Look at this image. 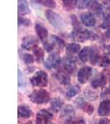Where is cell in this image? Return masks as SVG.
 <instances>
[{"label": "cell", "mask_w": 110, "mask_h": 124, "mask_svg": "<svg viewBox=\"0 0 110 124\" xmlns=\"http://www.w3.org/2000/svg\"><path fill=\"white\" fill-rule=\"evenodd\" d=\"M35 30L37 32V36L39 37V38L41 39V41H42V42L46 41V40L47 39L48 36V31L44 26H42L40 23H36L35 25Z\"/></svg>", "instance_id": "12"}, {"label": "cell", "mask_w": 110, "mask_h": 124, "mask_svg": "<svg viewBox=\"0 0 110 124\" xmlns=\"http://www.w3.org/2000/svg\"><path fill=\"white\" fill-rule=\"evenodd\" d=\"M90 1H80L79 2L78 5H79V8H89Z\"/></svg>", "instance_id": "36"}, {"label": "cell", "mask_w": 110, "mask_h": 124, "mask_svg": "<svg viewBox=\"0 0 110 124\" xmlns=\"http://www.w3.org/2000/svg\"><path fill=\"white\" fill-rule=\"evenodd\" d=\"M62 66L65 71H66L68 74H71L75 70L76 68V62L75 58L71 56H67L63 60Z\"/></svg>", "instance_id": "8"}, {"label": "cell", "mask_w": 110, "mask_h": 124, "mask_svg": "<svg viewBox=\"0 0 110 124\" xmlns=\"http://www.w3.org/2000/svg\"><path fill=\"white\" fill-rule=\"evenodd\" d=\"M46 17H47V19L48 20L49 23L55 28L61 29L65 26V23H64V20L61 17V16L52 10H47Z\"/></svg>", "instance_id": "2"}, {"label": "cell", "mask_w": 110, "mask_h": 124, "mask_svg": "<svg viewBox=\"0 0 110 124\" xmlns=\"http://www.w3.org/2000/svg\"><path fill=\"white\" fill-rule=\"evenodd\" d=\"M110 64V60L108 55H103V57L101 58L100 61V65L102 67H107L108 65H109Z\"/></svg>", "instance_id": "34"}, {"label": "cell", "mask_w": 110, "mask_h": 124, "mask_svg": "<svg viewBox=\"0 0 110 124\" xmlns=\"http://www.w3.org/2000/svg\"><path fill=\"white\" fill-rule=\"evenodd\" d=\"M75 115V112L74 110L73 107L71 105H66L62 109V112H61V117L66 118V121L74 118V116Z\"/></svg>", "instance_id": "14"}, {"label": "cell", "mask_w": 110, "mask_h": 124, "mask_svg": "<svg viewBox=\"0 0 110 124\" xmlns=\"http://www.w3.org/2000/svg\"><path fill=\"white\" fill-rule=\"evenodd\" d=\"M56 77L58 80L61 82V84H62L64 85H69L70 81H71V78L68 75V73L65 70H59L56 73Z\"/></svg>", "instance_id": "16"}, {"label": "cell", "mask_w": 110, "mask_h": 124, "mask_svg": "<svg viewBox=\"0 0 110 124\" xmlns=\"http://www.w3.org/2000/svg\"><path fill=\"white\" fill-rule=\"evenodd\" d=\"M37 3H41L46 7L51 8H55V6H56V3H55V1H51V0H47V1H37Z\"/></svg>", "instance_id": "31"}, {"label": "cell", "mask_w": 110, "mask_h": 124, "mask_svg": "<svg viewBox=\"0 0 110 124\" xmlns=\"http://www.w3.org/2000/svg\"><path fill=\"white\" fill-rule=\"evenodd\" d=\"M79 86H77V85L72 86V87L70 88V89H68V91L66 92L67 98L68 99H71V98L74 97V96H75L78 93H79Z\"/></svg>", "instance_id": "27"}, {"label": "cell", "mask_w": 110, "mask_h": 124, "mask_svg": "<svg viewBox=\"0 0 110 124\" xmlns=\"http://www.w3.org/2000/svg\"><path fill=\"white\" fill-rule=\"evenodd\" d=\"M106 36H107L108 38L110 39V29L109 30V31H107V32H106Z\"/></svg>", "instance_id": "39"}, {"label": "cell", "mask_w": 110, "mask_h": 124, "mask_svg": "<svg viewBox=\"0 0 110 124\" xmlns=\"http://www.w3.org/2000/svg\"><path fill=\"white\" fill-rule=\"evenodd\" d=\"M51 40H52V41H53V45L55 44V45H57V46L60 48H62L65 46V41H64L62 39L60 38V37H58L57 36H55V35L51 36Z\"/></svg>", "instance_id": "29"}, {"label": "cell", "mask_w": 110, "mask_h": 124, "mask_svg": "<svg viewBox=\"0 0 110 124\" xmlns=\"http://www.w3.org/2000/svg\"><path fill=\"white\" fill-rule=\"evenodd\" d=\"M99 115L101 117L110 115V101L109 100H103L100 103L99 106Z\"/></svg>", "instance_id": "11"}, {"label": "cell", "mask_w": 110, "mask_h": 124, "mask_svg": "<svg viewBox=\"0 0 110 124\" xmlns=\"http://www.w3.org/2000/svg\"><path fill=\"white\" fill-rule=\"evenodd\" d=\"M23 59L26 64H32L34 62L33 55H30V54H23Z\"/></svg>", "instance_id": "33"}, {"label": "cell", "mask_w": 110, "mask_h": 124, "mask_svg": "<svg viewBox=\"0 0 110 124\" xmlns=\"http://www.w3.org/2000/svg\"><path fill=\"white\" fill-rule=\"evenodd\" d=\"M105 84H106V77L103 74H100V75H97L91 82V85L94 88H95V89L96 88L103 87Z\"/></svg>", "instance_id": "15"}, {"label": "cell", "mask_w": 110, "mask_h": 124, "mask_svg": "<svg viewBox=\"0 0 110 124\" xmlns=\"http://www.w3.org/2000/svg\"><path fill=\"white\" fill-rule=\"evenodd\" d=\"M31 85L36 87H46L48 82V75L45 71H37L30 79Z\"/></svg>", "instance_id": "3"}, {"label": "cell", "mask_w": 110, "mask_h": 124, "mask_svg": "<svg viewBox=\"0 0 110 124\" xmlns=\"http://www.w3.org/2000/svg\"><path fill=\"white\" fill-rule=\"evenodd\" d=\"M99 124H110V122L108 119L106 118H103L101 120H99Z\"/></svg>", "instance_id": "38"}, {"label": "cell", "mask_w": 110, "mask_h": 124, "mask_svg": "<svg viewBox=\"0 0 110 124\" xmlns=\"http://www.w3.org/2000/svg\"><path fill=\"white\" fill-rule=\"evenodd\" d=\"M101 27L103 29L110 28V13H104L103 17V23L101 24Z\"/></svg>", "instance_id": "26"}, {"label": "cell", "mask_w": 110, "mask_h": 124, "mask_svg": "<svg viewBox=\"0 0 110 124\" xmlns=\"http://www.w3.org/2000/svg\"><path fill=\"white\" fill-rule=\"evenodd\" d=\"M109 10H110V8H109Z\"/></svg>", "instance_id": "43"}, {"label": "cell", "mask_w": 110, "mask_h": 124, "mask_svg": "<svg viewBox=\"0 0 110 124\" xmlns=\"http://www.w3.org/2000/svg\"><path fill=\"white\" fill-rule=\"evenodd\" d=\"M53 118L52 113L47 109H41L37 113V124H50Z\"/></svg>", "instance_id": "4"}, {"label": "cell", "mask_w": 110, "mask_h": 124, "mask_svg": "<svg viewBox=\"0 0 110 124\" xmlns=\"http://www.w3.org/2000/svg\"><path fill=\"white\" fill-rule=\"evenodd\" d=\"M29 99L37 104H43L50 100V93L45 89H38L29 94Z\"/></svg>", "instance_id": "1"}, {"label": "cell", "mask_w": 110, "mask_h": 124, "mask_svg": "<svg viewBox=\"0 0 110 124\" xmlns=\"http://www.w3.org/2000/svg\"><path fill=\"white\" fill-rule=\"evenodd\" d=\"M18 25L19 26H24V27H29L31 25V21L26 17H18Z\"/></svg>", "instance_id": "32"}, {"label": "cell", "mask_w": 110, "mask_h": 124, "mask_svg": "<svg viewBox=\"0 0 110 124\" xmlns=\"http://www.w3.org/2000/svg\"><path fill=\"white\" fill-rule=\"evenodd\" d=\"M108 51H109V54L110 55V46H109V47H108Z\"/></svg>", "instance_id": "41"}, {"label": "cell", "mask_w": 110, "mask_h": 124, "mask_svg": "<svg viewBox=\"0 0 110 124\" xmlns=\"http://www.w3.org/2000/svg\"><path fill=\"white\" fill-rule=\"evenodd\" d=\"M43 46L47 51H51V50L53 49L54 45H53V44H51V43H50V42H47V41H44V42H43Z\"/></svg>", "instance_id": "37"}, {"label": "cell", "mask_w": 110, "mask_h": 124, "mask_svg": "<svg viewBox=\"0 0 110 124\" xmlns=\"http://www.w3.org/2000/svg\"><path fill=\"white\" fill-rule=\"evenodd\" d=\"M89 59L92 65H95L98 61H99V55L98 53V51L96 49L92 48L90 50V55H89Z\"/></svg>", "instance_id": "25"}, {"label": "cell", "mask_w": 110, "mask_h": 124, "mask_svg": "<svg viewBox=\"0 0 110 124\" xmlns=\"http://www.w3.org/2000/svg\"><path fill=\"white\" fill-rule=\"evenodd\" d=\"M18 117L21 118H28L32 115V112L30 108L27 105H20L18 106Z\"/></svg>", "instance_id": "13"}, {"label": "cell", "mask_w": 110, "mask_h": 124, "mask_svg": "<svg viewBox=\"0 0 110 124\" xmlns=\"http://www.w3.org/2000/svg\"><path fill=\"white\" fill-rule=\"evenodd\" d=\"M63 105V101L60 98H55L51 101V109L54 113H58Z\"/></svg>", "instance_id": "18"}, {"label": "cell", "mask_w": 110, "mask_h": 124, "mask_svg": "<svg viewBox=\"0 0 110 124\" xmlns=\"http://www.w3.org/2000/svg\"><path fill=\"white\" fill-rule=\"evenodd\" d=\"M33 52L34 56L36 57L37 62H41L44 60V51L41 49V47L38 46L37 45H36L35 46H33V48L31 49Z\"/></svg>", "instance_id": "19"}, {"label": "cell", "mask_w": 110, "mask_h": 124, "mask_svg": "<svg viewBox=\"0 0 110 124\" xmlns=\"http://www.w3.org/2000/svg\"><path fill=\"white\" fill-rule=\"evenodd\" d=\"M109 83H110V78H109Z\"/></svg>", "instance_id": "42"}, {"label": "cell", "mask_w": 110, "mask_h": 124, "mask_svg": "<svg viewBox=\"0 0 110 124\" xmlns=\"http://www.w3.org/2000/svg\"><path fill=\"white\" fill-rule=\"evenodd\" d=\"M79 101V103H77V104L79 105V107H80L85 113H87L88 114H91L92 113L94 112V106H92L91 104L88 103H85L84 100L82 99H78Z\"/></svg>", "instance_id": "21"}, {"label": "cell", "mask_w": 110, "mask_h": 124, "mask_svg": "<svg viewBox=\"0 0 110 124\" xmlns=\"http://www.w3.org/2000/svg\"><path fill=\"white\" fill-rule=\"evenodd\" d=\"M80 20L82 23L85 24L87 27H94L96 23L95 17L93 13H84L80 16Z\"/></svg>", "instance_id": "9"}, {"label": "cell", "mask_w": 110, "mask_h": 124, "mask_svg": "<svg viewBox=\"0 0 110 124\" xmlns=\"http://www.w3.org/2000/svg\"><path fill=\"white\" fill-rule=\"evenodd\" d=\"M89 8L92 10L94 13H95L96 14L99 15L102 13V6L99 3H98L97 1H90V3H89Z\"/></svg>", "instance_id": "23"}, {"label": "cell", "mask_w": 110, "mask_h": 124, "mask_svg": "<svg viewBox=\"0 0 110 124\" xmlns=\"http://www.w3.org/2000/svg\"><path fill=\"white\" fill-rule=\"evenodd\" d=\"M30 13V9L27 1H18V15L23 16L28 14Z\"/></svg>", "instance_id": "17"}, {"label": "cell", "mask_w": 110, "mask_h": 124, "mask_svg": "<svg viewBox=\"0 0 110 124\" xmlns=\"http://www.w3.org/2000/svg\"><path fill=\"white\" fill-rule=\"evenodd\" d=\"M72 36H73V37L77 41H85L87 40L95 39V37H93V36H95L94 34L92 33L91 31H89V30L85 29H82L79 31H73Z\"/></svg>", "instance_id": "5"}, {"label": "cell", "mask_w": 110, "mask_h": 124, "mask_svg": "<svg viewBox=\"0 0 110 124\" xmlns=\"http://www.w3.org/2000/svg\"><path fill=\"white\" fill-rule=\"evenodd\" d=\"M25 84V80H24V76L23 72L18 70V86L19 87H23Z\"/></svg>", "instance_id": "35"}, {"label": "cell", "mask_w": 110, "mask_h": 124, "mask_svg": "<svg viewBox=\"0 0 110 124\" xmlns=\"http://www.w3.org/2000/svg\"><path fill=\"white\" fill-rule=\"evenodd\" d=\"M37 43V39L33 36H26L22 41V47L25 50H31Z\"/></svg>", "instance_id": "10"}, {"label": "cell", "mask_w": 110, "mask_h": 124, "mask_svg": "<svg viewBox=\"0 0 110 124\" xmlns=\"http://www.w3.org/2000/svg\"><path fill=\"white\" fill-rule=\"evenodd\" d=\"M23 124H33V123H32V122L29 121V122H27V123H23Z\"/></svg>", "instance_id": "40"}, {"label": "cell", "mask_w": 110, "mask_h": 124, "mask_svg": "<svg viewBox=\"0 0 110 124\" xmlns=\"http://www.w3.org/2000/svg\"><path fill=\"white\" fill-rule=\"evenodd\" d=\"M71 17L72 25H73V27H74V31H80V30H82L80 25H79V21H78V19H77V17H75V15H71Z\"/></svg>", "instance_id": "28"}, {"label": "cell", "mask_w": 110, "mask_h": 124, "mask_svg": "<svg viewBox=\"0 0 110 124\" xmlns=\"http://www.w3.org/2000/svg\"><path fill=\"white\" fill-rule=\"evenodd\" d=\"M89 55H90V47L89 46L84 47L79 53V58L82 62H86L89 60Z\"/></svg>", "instance_id": "20"}, {"label": "cell", "mask_w": 110, "mask_h": 124, "mask_svg": "<svg viewBox=\"0 0 110 124\" xmlns=\"http://www.w3.org/2000/svg\"><path fill=\"white\" fill-rule=\"evenodd\" d=\"M63 8H65V10L66 11H71L73 8H75L76 7V5L78 4V2L75 1V0H67V1H63Z\"/></svg>", "instance_id": "24"}, {"label": "cell", "mask_w": 110, "mask_h": 124, "mask_svg": "<svg viewBox=\"0 0 110 124\" xmlns=\"http://www.w3.org/2000/svg\"><path fill=\"white\" fill-rule=\"evenodd\" d=\"M64 124H85V121L81 117H77V118L67 120Z\"/></svg>", "instance_id": "30"}, {"label": "cell", "mask_w": 110, "mask_h": 124, "mask_svg": "<svg viewBox=\"0 0 110 124\" xmlns=\"http://www.w3.org/2000/svg\"><path fill=\"white\" fill-rule=\"evenodd\" d=\"M61 63V56L56 52H53L50 54L47 59L46 60L44 65L47 69H53V68L57 67Z\"/></svg>", "instance_id": "6"}, {"label": "cell", "mask_w": 110, "mask_h": 124, "mask_svg": "<svg viewBox=\"0 0 110 124\" xmlns=\"http://www.w3.org/2000/svg\"><path fill=\"white\" fill-rule=\"evenodd\" d=\"M80 50V46L79 44H75V43H71V44H68L66 46V53L68 55H74V54L77 53L78 51H79Z\"/></svg>", "instance_id": "22"}, {"label": "cell", "mask_w": 110, "mask_h": 124, "mask_svg": "<svg viewBox=\"0 0 110 124\" xmlns=\"http://www.w3.org/2000/svg\"><path fill=\"white\" fill-rule=\"evenodd\" d=\"M92 74V69L89 66L82 67L78 72V81L80 84H85L89 80V79L91 76Z\"/></svg>", "instance_id": "7"}]
</instances>
